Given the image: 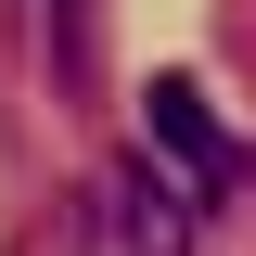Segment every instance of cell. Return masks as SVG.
<instances>
[{
	"mask_svg": "<svg viewBox=\"0 0 256 256\" xmlns=\"http://www.w3.org/2000/svg\"><path fill=\"white\" fill-rule=\"evenodd\" d=\"M180 192H128V256H180Z\"/></svg>",
	"mask_w": 256,
	"mask_h": 256,
	"instance_id": "cell-2",
	"label": "cell"
},
{
	"mask_svg": "<svg viewBox=\"0 0 256 256\" xmlns=\"http://www.w3.org/2000/svg\"><path fill=\"white\" fill-rule=\"evenodd\" d=\"M141 116H154V141H166V154H180L205 192H230V180H244V154L218 141V116H205V90H192V77H154V90H141Z\"/></svg>",
	"mask_w": 256,
	"mask_h": 256,
	"instance_id": "cell-1",
	"label": "cell"
}]
</instances>
